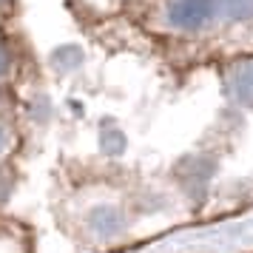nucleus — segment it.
I'll use <instances>...</instances> for the list:
<instances>
[{
    "instance_id": "nucleus-6",
    "label": "nucleus",
    "mask_w": 253,
    "mask_h": 253,
    "mask_svg": "<svg viewBox=\"0 0 253 253\" xmlns=\"http://www.w3.org/2000/svg\"><path fill=\"white\" fill-rule=\"evenodd\" d=\"M12 191H14V176L0 168V202H6L12 196Z\"/></svg>"
},
{
    "instance_id": "nucleus-2",
    "label": "nucleus",
    "mask_w": 253,
    "mask_h": 253,
    "mask_svg": "<svg viewBox=\"0 0 253 253\" xmlns=\"http://www.w3.org/2000/svg\"><path fill=\"white\" fill-rule=\"evenodd\" d=\"M85 225L91 230L97 239H111L117 236L120 230L126 228V219L117 208H108V205H100L97 211H91V216L85 219Z\"/></svg>"
},
{
    "instance_id": "nucleus-5",
    "label": "nucleus",
    "mask_w": 253,
    "mask_h": 253,
    "mask_svg": "<svg viewBox=\"0 0 253 253\" xmlns=\"http://www.w3.org/2000/svg\"><path fill=\"white\" fill-rule=\"evenodd\" d=\"M12 66H14V54L9 48V43L3 40V35H0V83L12 74Z\"/></svg>"
},
{
    "instance_id": "nucleus-3",
    "label": "nucleus",
    "mask_w": 253,
    "mask_h": 253,
    "mask_svg": "<svg viewBox=\"0 0 253 253\" xmlns=\"http://www.w3.org/2000/svg\"><path fill=\"white\" fill-rule=\"evenodd\" d=\"M233 94L236 100L253 105V60L233 69Z\"/></svg>"
},
{
    "instance_id": "nucleus-4",
    "label": "nucleus",
    "mask_w": 253,
    "mask_h": 253,
    "mask_svg": "<svg viewBox=\"0 0 253 253\" xmlns=\"http://www.w3.org/2000/svg\"><path fill=\"white\" fill-rule=\"evenodd\" d=\"M219 9L230 20H253V0H219Z\"/></svg>"
},
{
    "instance_id": "nucleus-8",
    "label": "nucleus",
    "mask_w": 253,
    "mask_h": 253,
    "mask_svg": "<svg viewBox=\"0 0 253 253\" xmlns=\"http://www.w3.org/2000/svg\"><path fill=\"white\" fill-rule=\"evenodd\" d=\"M9 3H12V0H0V9H3V6H9Z\"/></svg>"
},
{
    "instance_id": "nucleus-1",
    "label": "nucleus",
    "mask_w": 253,
    "mask_h": 253,
    "mask_svg": "<svg viewBox=\"0 0 253 253\" xmlns=\"http://www.w3.org/2000/svg\"><path fill=\"white\" fill-rule=\"evenodd\" d=\"M219 12V0H168L165 3V23L176 32H202Z\"/></svg>"
},
{
    "instance_id": "nucleus-7",
    "label": "nucleus",
    "mask_w": 253,
    "mask_h": 253,
    "mask_svg": "<svg viewBox=\"0 0 253 253\" xmlns=\"http://www.w3.org/2000/svg\"><path fill=\"white\" fill-rule=\"evenodd\" d=\"M9 148H12V131H9V126L0 120V160L9 154Z\"/></svg>"
}]
</instances>
